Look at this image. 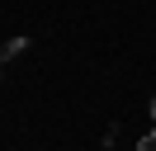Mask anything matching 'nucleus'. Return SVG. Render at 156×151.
I'll return each mask as SVG.
<instances>
[{
    "mask_svg": "<svg viewBox=\"0 0 156 151\" xmlns=\"http://www.w3.org/2000/svg\"><path fill=\"white\" fill-rule=\"evenodd\" d=\"M137 151H156V132H147V137L137 142Z\"/></svg>",
    "mask_w": 156,
    "mask_h": 151,
    "instance_id": "2",
    "label": "nucleus"
},
{
    "mask_svg": "<svg viewBox=\"0 0 156 151\" xmlns=\"http://www.w3.org/2000/svg\"><path fill=\"white\" fill-rule=\"evenodd\" d=\"M24 47H29V38H10V43H5V57H19Z\"/></svg>",
    "mask_w": 156,
    "mask_h": 151,
    "instance_id": "1",
    "label": "nucleus"
},
{
    "mask_svg": "<svg viewBox=\"0 0 156 151\" xmlns=\"http://www.w3.org/2000/svg\"><path fill=\"white\" fill-rule=\"evenodd\" d=\"M151 118H156V99H151Z\"/></svg>",
    "mask_w": 156,
    "mask_h": 151,
    "instance_id": "3",
    "label": "nucleus"
}]
</instances>
